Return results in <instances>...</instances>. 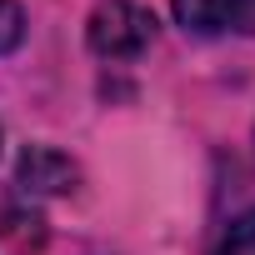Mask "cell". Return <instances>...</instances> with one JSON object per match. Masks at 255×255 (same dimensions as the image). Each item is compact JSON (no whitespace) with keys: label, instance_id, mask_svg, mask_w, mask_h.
<instances>
[{"label":"cell","instance_id":"cell-3","mask_svg":"<svg viewBox=\"0 0 255 255\" xmlns=\"http://www.w3.org/2000/svg\"><path fill=\"white\" fill-rule=\"evenodd\" d=\"M215 255H255V210H245L240 220H230V230L220 235Z\"/></svg>","mask_w":255,"mask_h":255},{"label":"cell","instance_id":"cell-2","mask_svg":"<svg viewBox=\"0 0 255 255\" xmlns=\"http://www.w3.org/2000/svg\"><path fill=\"white\" fill-rule=\"evenodd\" d=\"M175 20L195 35H255V0H175Z\"/></svg>","mask_w":255,"mask_h":255},{"label":"cell","instance_id":"cell-1","mask_svg":"<svg viewBox=\"0 0 255 255\" xmlns=\"http://www.w3.org/2000/svg\"><path fill=\"white\" fill-rule=\"evenodd\" d=\"M155 40V20L150 10H140L135 0H105L90 15V50L100 60H115V65H130L150 50Z\"/></svg>","mask_w":255,"mask_h":255},{"label":"cell","instance_id":"cell-4","mask_svg":"<svg viewBox=\"0 0 255 255\" xmlns=\"http://www.w3.org/2000/svg\"><path fill=\"white\" fill-rule=\"evenodd\" d=\"M20 35H25V15H20V5H15V0H0V55L15 50Z\"/></svg>","mask_w":255,"mask_h":255}]
</instances>
